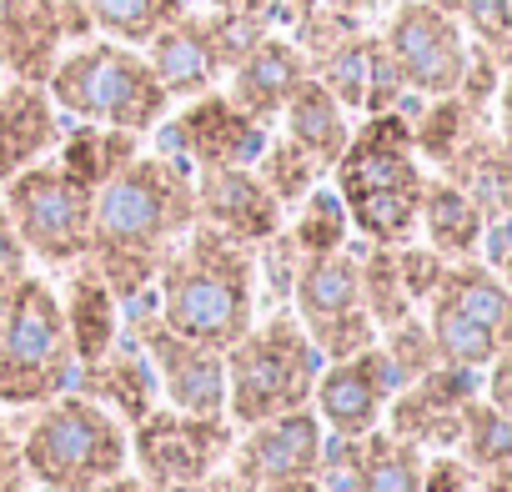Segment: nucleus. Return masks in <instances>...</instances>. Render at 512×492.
Here are the masks:
<instances>
[{
  "instance_id": "obj_43",
  "label": "nucleus",
  "mask_w": 512,
  "mask_h": 492,
  "mask_svg": "<svg viewBox=\"0 0 512 492\" xmlns=\"http://www.w3.org/2000/svg\"><path fill=\"white\" fill-rule=\"evenodd\" d=\"M86 492H151V482H146L141 472H116V477H101V482L86 487Z\"/></svg>"
},
{
  "instance_id": "obj_45",
  "label": "nucleus",
  "mask_w": 512,
  "mask_h": 492,
  "mask_svg": "<svg viewBox=\"0 0 512 492\" xmlns=\"http://www.w3.org/2000/svg\"><path fill=\"white\" fill-rule=\"evenodd\" d=\"M211 6H216V11H236V16H262V21H267L277 0H211ZM267 26H272V21H267Z\"/></svg>"
},
{
  "instance_id": "obj_36",
  "label": "nucleus",
  "mask_w": 512,
  "mask_h": 492,
  "mask_svg": "<svg viewBox=\"0 0 512 492\" xmlns=\"http://www.w3.org/2000/svg\"><path fill=\"white\" fill-rule=\"evenodd\" d=\"M302 246L287 226H277L267 241H256V277L267 282V297L272 307H287L292 302V287H297V272H302Z\"/></svg>"
},
{
  "instance_id": "obj_31",
  "label": "nucleus",
  "mask_w": 512,
  "mask_h": 492,
  "mask_svg": "<svg viewBox=\"0 0 512 492\" xmlns=\"http://www.w3.org/2000/svg\"><path fill=\"white\" fill-rule=\"evenodd\" d=\"M372 51H377V36L367 31H352L347 41H337L332 51H322L312 61V76L347 106V111H367V86H372Z\"/></svg>"
},
{
  "instance_id": "obj_5",
  "label": "nucleus",
  "mask_w": 512,
  "mask_h": 492,
  "mask_svg": "<svg viewBox=\"0 0 512 492\" xmlns=\"http://www.w3.org/2000/svg\"><path fill=\"white\" fill-rule=\"evenodd\" d=\"M46 91L66 116L121 126L136 136L156 131L171 111V96L156 81L151 61L121 41H86L76 51H61L56 71L46 76Z\"/></svg>"
},
{
  "instance_id": "obj_33",
  "label": "nucleus",
  "mask_w": 512,
  "mask_h": 492,
  "mask_svg": "<svg viewBox=\"0 0 512 492\" xmlns=\"http://www.w3.org/2000/svg\"><path fill=\"white\" fill-rule=\"evenodd\" d=\"M251 171L267 181V191L282 201V211H287V206H302V201H307V191L322 181V166H317V161L292 141V136H272V141H267V151L256 156V166H251Z\"/></svg>"
},
{
  "instance_id": "obj_10",
  "label": "nucleus",
  "mask_w": 512,
  "mask_h": 492,
  "mask_svg": "<svg viewBox=\"0 0 512 492\" xmlns=\"http://www.w3.org/2000/svg\"><path fill=\"white\" fill-rule=\"evenodd\" d=\"M231 442H236L231 417H196L181 407H151L131 427V457L151 487L211 477L216 467H226Z\"/></svg>"
},
{
  "instance_id": "obj_34",
  "label": "nucleus",
  "mask_w": 512,
  "mask_h": 492,
  "mask_svg": "<svg viewBox=\"0 0 512 492\" xmlns=\"http://www.w3.org/2000/svg\"><path fill=\"white\" fill-rule=\"evenodd\" d=\"M462 452L472 467H512V417L497 402H467L462 407Z\"/></svg>"
},
{
  "instance_id": "obj_1",
  "label": "nucleus",
  "mask_w": 512,
  "mask_h": 492,
  "mask_svg": "<svg viewBox=\"0 0 512 492\" xmlns=\"http://www.w3.org/2000/svg\"><path fill=\"white\" fill-rule=\"evenodd\" d=\"M196 226V171L181 156H131L91 201L86 262L106 277L116 302L156 287L171 246Z\"/></svg>"
},
{
  "instance_id": "obj_17",
  "label": "nucleus",
  "mask_w": 512,
  "mask_h": 492,
  "mask_svg": "<svg viewBox=\"0 0 512 492\" xmlns=\"http://www.w3.org/2000/svg\"><path fill=\"white\" fill-rule=\"evenodd\" d=\"M196 221L256 246L282 226V201L251 166H206L196 171Z\"/></svg>"
},
{
  "instance_id": "obj_16",
  "label": "nucleus",
  "mask_w": 512,
  "mask_h": 492,
  "mask_svg": "<svg viewBox=\"0 0 512 492\" xmlns=\"http://www.w3.org/2000/svg\"><path fill=\"white\" fill-rule=\"evenodd\" d=\"M477 397V372L472 367H452V362H437L432 372H422L417 382L397 387L392 402H387V427L407 442H457L462 432V407Z\"/></svg>"
},
{
  "instance_id": "obj_15",
  "label": "nucleus",
  "mask_w": 512,
  "mask_h": 492,
  "mask_svg": "<svg viewBox=\"0 0 512 492\" xmlns=\"http://www.w3.org/2000/svg\"><path fill=\"white\" fill-rule=\"evenodd\" d=\"M397 392V372L382 352V342L342 357V362H327L322 377H317V392H312V407L322 417L327 432H347V437H362L382 422L387 402Z\"/></svg>"
},
{
  "instance_id": "obj_29",
  "label": "nucleus",
  "mask_w": 512,
  "mask_h": 492,
  "mask_svg": "<svg viewBox=\"0 0 512 492\" xmlns=\"http://www.w3.org/2000/svg\"><path fill=\"white\" fill-rule=\"evenodd\" d=\"M427 332H432V347H437V357L442 362H452V367H472V372H482V367H492V357L502 352V342L487 332V327H477L467 312H457L447 297H427Z\"/></svg>"
},
{
  "instance_id": "obj_48",
  "label": "nucleus",
  "mask_w": 512,
  "mask_h": 492,
  "mask_svg": "<svg viewBox=\"0 0 512 492\" xmlns=\"http://www.w3.org/2000/svg\"><path fill=\"white\" fill-rule=\"evenodd\" d=\"M256 492H322V482L317 477H282V482H267Z\"/></svg>"
},
{
  "instance_id": "obj_2",
  "label": "nucleus",
  "mask_w": 512,
  "mask_h": 492,
  "mask_svg": "<svg viewBox=\"0 0 512 492\" xmlns=\"http://www.w3.org/2000/svg\"><path fill=\"white\" fill-rule=\"evenodd\" d=\"M161 322L226 352L256 322V246L196 221L156 272Z\"/></svg>"
},
{
  "instance_id": "obj_37",
  "label": "nucleus",
  "mask_w": 512,
  "mask_h": 492,
  "mask_svg": "<svg viewBox=\"0 0 512 492\" xmlns=\"http://www.w3.org/2000/svg\"><path fill=\"white\" fill-rule=\"evenodd\" d=\"M367 437V432H362ZM362 437H347V432H327L322 437V457H317V482L322 492H357V477H362Z\"/></svg>"
},
{
  "instance_id": "obj_39",
  "label": "nucleus",
  "mask_w": 512,
  "mask_h": 492,
  "mask_svg": "<svg viewBox=\"0 0 512 492\" xmlns=\"http://www.w3.org/2000/svg\"><path fill=\"white\" fill-rule=\"evenodd\" d=\"M26 272H31V252H26V241L16 236V226H11L6 206H0V297H6Z\"/></svg>"
},
{
  "instance_id": "obj_14",
  "label": "nucleus",
  "mask_w": 512,
  "mask_h": 492,
  "mask_svg": "<svg viewBox=\"0 0 512 492\" xmlns=\"http://www.w3.org/2000/svg\"><path fill=\"white\" fill-rule=\"evenodd\" d=\"M322 417L317 407H297V412H282V417H267V422H251L241 442H231V457H226V482L231 492H256L267 482H282V477H312L317 472V457H322Z\"/></svg>"
},
{
  "instance_id": "obj_20",
  "label": "nucleus",
  "mask_w": 512,
  "mask_h": 492,
  "mask_svg": "<svg viewBox=\"0 0 512 492\" xmlns=\"http://www.w3.org/2000/svg\"><path fill=\"white\" fill-rule=\"evenodd\" d=\"M146 61L156 71V81L166 86L171 101H191V96H206L216 91V81L226 76V61L211 41V26L206 16L186 11L176 16L171 26H161L151 41H146Z\"/></svg>"
},
{
  "instance_id": "obj_27",
  "label": "nucleus",
  "mask_w": 512,
  "mask_h": 492,
  "mask_svg": "<svg viewBox=\"0 0 512 492\" xmlns=\"http://www.w3.org/2000/svg\"><path fill=\"white\" fill-rule=\"evenodd\" d=\"M347 252L357 257V282H362L367 317L377 322V332H387L392 322H402L412 312V297H407L402 272H397V246H377V241L362 236V246L347 241Z\"/></svg>"
},
{
  "instance_id": "obj_22",
  "label": "nucleus",
  "mask_w": 512,
  "mask_h": 492,
  "mask_svg": "<svg viewBox=\"0 0 512 492\" xmlns=\"http://www.w3.org/2000/svg\"><path fill=\"white\" fill-rule=\"evenodd\" d=\"M66 332H71V352H76V367L86 362H101L111 352V342L121 337V302L116 292L106 287V277L81 257L76 272H71V287H66Z\"/></svg>"
},
{
  "instance_id": "obj_8",
  "label": "nucleus",
  "mask_w": 512,
  "mask_h": 492,
  "mask_svg": "<svg viewBox=\"0 0 512 492\" xmlns=\"http://www.w3.org/2000/svg\"><path fill=\"white\" fill-rule=\"evenodd\" d=\"M91 201L96 191H86L56 156L26 166L21 176L6 181V206L16 236L26 241V252L46 267H76L91 246Z\"/></svg>"
},
{
  "instance_id": "obj_24",
  "label": "nucleus",
  "mask_w": 512,
  "mask_h": 492,
  "mask_svg": "<svg viewBox=\"0 0 512 492\" xmlns=\"http://www.w3.org/2000/svg\"><path fill=\"white\" fill-rule=\"evenodd\" d=\"M417 226L427 231V246L452 262H467L477 246H482V231H487V216L482 206L447 176H432L422 186V206H417Z\"/></svg>"
},
{
  "instance_id": "obj_11",
  "label": "nucleus",
  "mask_w": 512,
  "mask_h": 492,
  "mask_svg": "<svg viewBox=\"0 0 512 492\" xmlns=\"http://www.w3.org/2000/svg\"><path fill=\"white\" fill-rule=\"evenodd\" d=\"M382 41H387L412 96H427V101L457 96V86L467 76V56H472V41L457 16L437 11L432 0H402L382 31Z\"/></svg>"
},
{
  "instance_id": "obj_47",
  "label": "nucleus",
  "mask_w": 512,
  "mask_h": 492,
  "mask_svg": "<svg viewBox=\"0 0 512 492\" xmlns=\"http://www.w3.org/2000/svg\"><path fill=\"white\" fill-rule=\"evenodd\" d=\"M327 6H332V11H342V16H357V21H362V16L382 11L387 0H327Z\"/></svg>"
},
{
  "instance_id": "obj_28",
  "label": "nucleus",
  "mask_w": 512,
  "mask_h": 492,
  "mask_svg": "<svg viewBox=\"0 0 512 492\" xmlns=\"http://www.w3.org/2000/svg\"><path fill=\"white\" fill-rule=\"evenodd\" d=\"M362 477H357V492H422V447L397 437L392 427L387 432H367L362 437Z\"/></svg>"
},
{
  "instance_id": "obj_46",
  "label": "nucleus",
  "mask_w": 512,
  "mask_h": 492,
  "mask_svg": "<svg viewBox=\"0 0 512 492\" xmlns=\"http://www.w3.org/2000/svg\"><path fill=\"white\" fill-rule=\"evenodd\" d=\"M497 106H502V141L512 146V66H507V76L497 86Z\"/></svg>"
},
{
  "instance_id": "obj_6",
  "label": "nucleus",
  "mask_w": 512,
  "mask_h": 492,
  "mask_svg": "<svg viewBox=\"0 0 512 492\" xmlns=\"http://www.w3.org/2000/svg\"><path fill=\"white\" fill-rule=\"evenodd\" d=\"M21 462L31 482L46 492H86L101 477L126 472L131 462V437L116 412L81 392H61L46 407H36L26 437H21Z\"/></svg>"
},
{
  "instance_id": "obj_38",
  "label": "nucleus",
  "mask_w": 512,
  "mask_h": 492,
  "mask_svg": "<svg viewBox=\"0 0 512 492\" xmlns=\"http://www.w3.org/2000/svg\"><path fill=\"white\" fill-rule=\"evenodd\" d=\"M397 272H402L407 297H412V302H427V297L442 287V277H447V257L432 252V246H412V241H402V246H397Z\"/></svg>"
},
{
  "instance_id": "obj_18",
  "label": "nucleus",
  "mask_w": 512,
  "mask_h": 492,
  "mask_svg": "<svg viewBox=\"0 0 512 492\" xmlns=\"http://www.w3.org/2000/svg\"><path fill=\"white\" fill-rule=\"evenodd\" d=\"M307 76H312V66H307L302 46H297L292 36L267 31L262 41H256V46L226 71V96H231L246 116H256L262 126H272V121L282 116V106L292 101V91H297Z\"/></svg>"
},
{
  "instance_id": "obj_26",
  "label": "nucleus",
  "mask_w": 512,
  "mask_h": 492,
  "mask_svg": "<svg viewBox=\"0 0 512 492\" xmlns=\"http://www.w3.org/2000/svg\"><path fill=\"white\" fill-rule=\"evenodd\" d=\"M437 297H447L457 312H467L477 327H487L502 347L512 342V292H507V282H502V277H492V272H487V267H477L472 257H467V262H457V267H447V277H442Z\"/></svg>"
},
{
  "instance_id": "obj_30",
  "label": "nucleus",
  "mask_w": 512,
  "mask_h": 492,
  "mask_svg": "<svg viewBox=\"0 0 512 492\" xmlns=\"http://www.w3.org/2000/svg\"><path fill=\"white\" fill-rule=\"evenodd\" d=\"M91 11L96 31H106L121 46H146L161 26L191 11V0H81Z\"/></svg>"
},
{
  "instance_id": "obj_35",
  "label": "nucleus",
  "mask_w": 512,
  "mask_h": 492,
  "mask_svg": "<svg viewBox=\"0 0 512 492\" xmlns=\"http://www.w3.org/2000/svg\"><path fill=\"white\" fill-rule=\"evenodd\" d=\"M382 352H387V362H392V372H397V387L417 382L422 372H432V367L442 362V357H437V347H432L427 322H417L412 312H407L402 322H392V327H387Z\"/></svg>"
},
{
  "instance_id": "obj_4",
  "label": "nucleus",
  "mask_w": 512,
  "mask_h": 492,
  "mask_svg": "<svg viewBox=\"0 0 512 492\" xmlns=\"http://www.w3.org/2000/svg\"><path fill=\"white\" fill-rule=\"evenodd\" d=\"M327 357L312 347L292 307H272L226 347V417L236 427L312 407Z\"/></svg>"
},
{
  "instance_id": "obj_25",
  "label": "nucleus",
  "mask_w": 512,
  "mask_h": 492,
  "mask_svg": "<svg viewBox=\"0 0 512 492\" xmlns=\"http://www.w3.org/2000/svg\"><path fill=\"white\" fill-rule=\"evenodd\" d=\"M131 156H141V136H136V131H121V126H96V121H81V126L66 131L61 146H56V161H61L86 191H101Z\"/></svg>"
},
{
  "instance_id": "obj_23",
  "label": "nucleus",
  "mask_w": 512,
  "mask_h": 492,
  "mask_svg": "<svg viewBox=\"0 0 512 492\" xmlns=\"http://www.w3.org/2000/svg\"><path fill=\"white\" fill-rule=\"evenodd\" d=\"M282 136H292L322 171H332L337 166V156L347 151V141H352V121H347V106L317 81V76H307L297 91H292V101L282 106Z\"/></svg>"
},
{
  "instance_id": "obj_41",
  "label": "nucleus",
  "mask_w": 512,
  "mask_h": 492,
  "mask_svg": "<svg viewBox=\"0 0 512 492\" xmlns=\"http://www.w3.org/2000/svg\"><path fill=\"white\" fill-rule=\"evenodd\" d=\"M422 492H472L467 467H462V462H452V457H437V462L422 472Z\"/></svg>"
},
{
  "instance_id": "obj_3",
  "label": "nucleus",
  "mask_w": 512,
  "mask_h": 492,
  "mask_svg": "<svg viewBox=\"0 0 512 492\" xmlns=\"http://www.w3.org/2000/svg\"><path fill=\"white\" fill-rule=\"evenodd\" d=\"M337 196L352 216V231L377 241V246H402L417 231V206H422V166L412 146V121L402 111L367 116L347 151L332 166Z\"/></svg>"
},
{
  "instance_id": "obj_51",
  "label": "nucleus",
  "mask_w": 512,
  "mask_h": 492,
  "mask_svg": "<svg viewBox=\"0 0 512 492\" xmlns=\"http://www.w3.org/2000/svg\"><path fill=\"white\" fill-rule=\"evenodd\" d=\"M0 86H6V81H0Z\"/></svg>"
},
{
  "instance_id": "obj_42",
  "label": "nucleus",
  "mask_w": 512,
  "mask_h": 492,
  "mask_svg": "<svg viewBox=\"0 0 512 492\" xmlns=\"http://www.w3.org/2000/svg\"><path fill=\"white\" fill-rule=\"evenodd\" d=\"M487 402H497L512 417V342L492 357V382H487Z\"/></svg>"
},
{
  "instance_id": "obj_50",
  "label": "nucleus",
  "mask_w": 512,
  "mask_h": 492,
  "mask_svg": "<svg viewBox=\"0 0 512 492\" xmlns=\"http://www.w3.org/2000/svg\"><path fill=\"white\" fill-rule=\"evenodd\" d=\"M0 432H6V427H0Z\"/></svg>"
},
{
  "instance_id": "obj_9",
  "label": "nucleus",
  "mask_w": 512,
  "mask_h": 492,
  "mask_svg": "<svg viewBox=\"0 0 512 492\" xmlns=\"http://www.w3.org/2000/svg\"><path fill=\"white\" fill-rule=\"evenodd\" d=\"M302 322V332L312 337V347L327 362H342L362 347L377 342V322L367 317L362 302V282H357V257L347 252H327V257H307L287 302Z\"/></svg>"
},
{
  "instance_id": "obj_40",
  "label": "nucleus",
  "mask_w": 512,
  "mask_h": 492,
  "mask_svg": "<svg viewBox=\"0 0 512 492\" xmlns=\"http://www.w3.org/2000/svg\"><path fill=\"white\" fill-rule=\"evenodd\" d=\"M0 492H31V472L21 462V442L11 437V427L0 432Z\"/></svg>"
},
{
  "instance_id": "obj_21",
  "label": "nucleus",
  "mask_w": 512,
  "mask_h": 492,
  "mask_svg": "<svg viewBox=\"0 0 512 492\" xmlns=\"http://www.w3.org/2000/svg\"><path fill=\"white\" fill-rule=\"evenodd\" d=\"M81 397H91V402H106L126 427H136L151 407H156V397H161V382H156V367H151V357H146V347L121 327V337L111 342V352L101 357V362H86V367H76V382H71Z\"/></svg>"
},
{
  "instance_id": "obj_32",
  "label": "nucleus",
  "mask_w": 512,
  "mask_h": 492,
  "mask_svg": "<svg viewBox=\"0 0 512 492\" xmlns=\"http://www.w3.org/2000/svg\"><path fill=\"white\" fill-rule=\"evenodd\" d=\"M302 246V257H327V252H342V246L352 241V216L337 196V186H312L307 201H302V216L297 226H287Z\"/></svg>"
},
{
  "instance_id": "obj_19",
  "label": "nucleus",
  "mask_w": 512,
  "mask_h": 492,
  "mask_svg": "<svg viewBox=\"0 0 512 492\" xmlns=\"http://www.w3.org/2000/svg\"><path fill=\"white\" fill-rule=\"evenodd\" d=\"M66 126L61 106L41 81H6L0 86V186L21 176L26 166L56 156Z\"/></svg>"
},
{
  "instance_id": "obj_12",
  "label": "nucleus",
  "mask_w": 512,
  "mask_h": 492,
  "mask_svg": "<svg viewBox=\"0 0 512 492\" xmlns=\"http://www.w3.org/2000/svg\"><path fill=\"white\" fill-rule=\"evenodd\" d=\"M267 141H272V131L256 116H246L221 91L191 96L181 116L156 126V151L161 156H181L191 171H206V166H256V156L267 151Z\"/></svg>"
},
{
  "instance_id": "obj_44",
  "label": "nucleus",
  "mask_w": 512,
  "mask_h": 492,
  "mask_svg": "<svg viewBox=\"0 0 512 492\" xmlns=\"http://www.w3.org/2000/svg\"><path fill=\"white\" fill-rule=\"evenodd\" d=\"M151 492H231L226 472L216 467L211 477H196V482H171V487H151Z\"/></svg>"
},
{
  "instance_id": "obj_7",
  "label": "nucleus",
  "mask_w": 512,
  "mask_h": 492,
  "mask_svg": "<svg viewBox=\"0 0 512 492\" xmlns=\"http://www.w3.org/2000/svg\"><path fill=\"white\" fill-rule=\"evenodd\" d=\"M76 352L61 297L41 277H21L0 297V407H46L71 392Z\"/></svg>"
},
{
  "instance_id": "obj_13",
  "label": "nucleus",
  "mask_w": 512,
  "mask_h": 492,
  "mask_svg": "<svg viewBox=\"0 0 512 492\" xmlns=\"http://www.w3.org/2000/svg\"><path fill=\"white\" fill-rule=\"evenodd\" d=\"M96 31L81 0H0V71L11 81H41L56 71L66 41Z\"/></svg>"
},
{
  "instance_id": "obj_49",
  "label": "nucleus",
  "mask_w": 512,
  "mask_h": 492,
  "mask_svg": "<svg viewBox=\"0 0 512 492\" xmlns=\"http://www.w3.org/2000/svg\"><path fill=\"white\" fill-rule=\"evenodd\" d=\"M432 6H437V11H447V16H462L467 0H432Z\"/></svg>"
}]
</instances>
